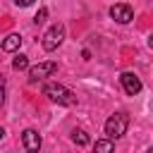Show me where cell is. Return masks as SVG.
I'll use <instances>...</instances> for the list:
<instances>
[{
    "label": "cell",
    "mask_w": 153,
    "mask_h": 153,
    "mask_svg": "<svg viewBox=\"0 0 153 153\" xmlns=\"http://www.w3.org/2000/svg\"><path fill=\"white\" fill-rule=\"evenodd\" d=\"M43 93H45L53 103H57V105H74V103H76V96H74L67 86L55 84V81L45 84V86H43Z\"/></svg>",
    "instance_id": "6da1fadb"
},
{
    "label": "cell",
    "mask_w": 153,
    "mask_h": 153,
    "mask_svg": "<svg viewBox=\"0 0 153 153\" xmlns=\"http://www.w3.org/2000/svg\"><path fill=\"white\" fill-rule=\"evenodd\" d=\"M127 127H129V117L124 112H115L105 120V134L108 139H120L127 134Z\"/></svg>",
    "instance_id": "7a4b0ae2"
},
{
    "label": "cell",
    "mask_w": 153,
    "mask_h": 153,
    "mask_svg": "<svg viewBox=\"0 0 153 153\" xmlns=\"http://www.w3.org/2000/svg\"><path fill=\"white\" fill-rule=\"evenodd\" d=\"M62 41H65V24H53V26L43 33V41H41V43H43L45 50H55Z\"/></svg>",
    "instance_id": "3957f363"
},
{
    "label": "cell",
    "mask_w": 153,
    "mask_h": 153,
    "mask_svg": "<svg viewBox=\"0 0 153 153\" xmlns=\"http://www.w3.org/2000/svg\"><path fill=\"white\" fill-rule=\"evenodd\" d=\"M55 72H57V65H55V62H38V65H33V67L29 69V81L36 84V81L50 76V74H55Z\"/></svg>",
    "instance_id": "277c9868"
},
{
    "label": "cell",
    "mask_w": 153,
    "mask_h": 153,
    "mask_svg": "<svg viewBox=\"0 0 153 153\" xmlns=\"http://www.w3.org/2000/svg\"><path fill=\"white\" fill-rule=\"evenodd\" d=\"M110 17L117 22V24H129L134 19V10L127 5V2H115L110 7Z\"/></svg>",
    "instance_id": "5b68a950"
},
{
    "label": "cell",
    "mask_w": 153,
    "mask_h": 153,
    "mask_svg": "<svg viewBox=\"0 0 153 153\" xmlns=\"http://www.w3.org/2000/svg\"><path fill=\"white\" fill-rule=\"evenodd\" d=\"M120 81H122L124 93H129V96H136V93L141 91V79H139L134 72H122V74H120Z\"/></svg>",
    "instance_id": "8992f818"
},
{
    "label": "cell",
    "mask_w": 153,
    "mask_h": 153,
    "mask_svg": "<svg viewBox=\"0 0 153 153\" xmlns=\"http://www.w3.org/2000/svg\"><path fill=\"white\" fill-rule=\"evenodd\" d=\"M22 143H24V151L26 153H38L41 151V134L36 129H24Z\"/></svg>",
    "instance_id": "52a82bcc"
},
{
    "label": "cell",
    "mask_w": 153,
    "mask_h": 153,
    "mask_svg": "<svg viewBox=\"0 0 153 153\" xmlns=\"http://www.w3.org/2000/svg\"><path fill=\"white\" fill-rule=\"evenodd\" d=\"M2 50L5 53H14V50H19V45H22V36L19 33H10L7 38H2Z\"/></svg>",
    "instance_id": "ba28073f"
},
{
    "label": "cell",
    "mask_w": 153,
    "mask_h": 153,
    "mask_svg": "<svg viewBox=\"0 0 153 153\" xmlns=\"http://www.w3.org/2000/svg\"><path fill=\"white\" fill-rule=\"evenodd\" d=\"M93 153H115V146H112L110 139H100V141H96Z\"/></svg>",
    "instance_id": "9c48e42d"
},
{
    "label": "cell",
    "mask_w": 153,
    "mask_h": 153,
    "mask_svg": "<svg viewBox=\"0 0 153 153\" xmlns=\"http://www.w3.org/2000/svg\"><path fill=\"white\" fill-rule=\"evenodd\" d=\"M72 141H74L76 146H86V143H88V134H86L84 129H74V131H72Z\"/></svg>",
    "instance_id": "30bf717a"
},
{
    "label": "cell",
    "mask_w": 153,
    "mask_h": 153,
    "mask_svg": "<svg viewBox=\"0 0 153 153\" xmlns=\"http://www.w3.org/2000/svg\"><path fill=\"white\" fill-rule=\"evenodd\" d=\"M26 67H29V57H26V55H17V57L12 60V69L22 72V69H26Z\"/></svg>",
    "instance_id": "8fae6325"
},
{
    "label": "cell",
    "mask_w": 153,
    "mask_h": 153,
    "mask_svg": "<svg viewBox=\"0 0 153 153\" xmlns=\"http://www.w3.org/2000/svg\"><path fill=\"white\" fill-rule=\"evenodd\" d=\"M45 17H48V7H41V10L36 12V17H33V24H43Z\"/></svg>",
    "instance_id": "7c38bea8"
},
{
    "label": "cell",
    "mask_w": 153,
    "mask_h": 153,
    "mask_svg": "<svg viewBox=\"0 0 153 153\" xmlns=\"http://www.w3.org/2000/svg\"><path fill=\"white\" fill-rule=\"evenodd\" d=\"M5 103V79L0 76V105Z\"/></svg>",
    "instance_id": "4fadbf2b"
},
{
    "label": "cell",
    "mask_w": 153,
    "mask_h": 153,
    "mask_svg": "<svg viewBox=\"0 0 153 153\" xmlns=\"http://www.w3.org/2000/svg\"><path fill=\"white\" fill-rule=\"evenodd\" d=\"M14 2H17V5H19V7H29V5H31V2H33V0H14Z\"/></svg>",
    "instance_id": "5bb4252c"
},
{
    "label": "cell",
    "mask_w": 153,
    "mask_h": 153,
    "mask_svg": "<svg viewBox=\"0 0 153 153\" xmlns=\"http://www.w3.org/2000/svg\"><path fill=\"white\" fill-rule=\"evenodd\" d=\"M148 45H151V48H153V33H151V36H148Z\"/></svg>",
    "instance_id": "9a60e30c"
},
{
    "label": "cell",
    "mask_w": 153,
    "mask_h": 153,
    "mask_svg": "<svg viewBox=\"0 0 153 153\" xmlns=\"http://www.w3.org/2000/svg\"><path fill=\"white\" fill-rule=\"evenodd\" d=\"M2 136H5V129H2V127H0V139H2Z\"/></svg>",
    "instance_id": "2e32d148"
},
{
    "label": "cell",
    "mask_w": 153,
    "mask_h": 153,
    "mask_svg": "<svg viewBox=\"0 0 153 153\" xmlns=\"http://www.w3.org/2000/svg\"><path fill=\"white\" fill-rule=\"evenodd\" d=\"M146 153H153V146H151V148H148V151H146Z\"/></svg>",
    "instance_id": "e0dca14e"
}]
</instances>
